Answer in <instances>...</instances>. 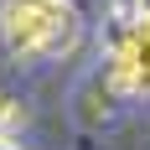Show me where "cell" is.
Instances as JSON below:
<instances>
[{"mask_svg": "<svg viewBox=\"0 0 150 150\" xmlns=\"http://www.w3.org/2000/svg\"><path fill=\"white\" fill-rule=\"evenodd\" d=\"M109 83L119 93H150V5L124 21L119 42L109 52Z\"/></svg>", "mask_w": 150, "mask_h": 150, "instance_id": "obj_2", "label": "cell"}, {"mask_svg": "<svg viewBox=\"0 0 150 150\" xmlns=\"http://www.w3.org/2000/svg\"><path fill=\"white\" fill-rule=\"evenodd\" d=\"M78 5L73 0H0V42L21 62L62 57L78 42Z\"/></svg>", "mask_w": 150, "mask_h": 150, "instance_id": "obj_1", "label": "cell"}]
</instances>
